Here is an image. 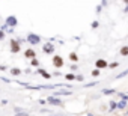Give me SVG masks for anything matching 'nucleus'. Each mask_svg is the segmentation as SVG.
Instances as JSON below:
<instances>
[{"label": "nucleus", "instance_id": "f257e3e1", "mask_svg": "<svg viewBox=\"0 0 128 116\" xmlns=\"http://www.w3.org/2000/svg\"><path fill=\"white\" fill-rule=\"evenodd\" d=\"M26 41H27L32 47H35V45H39V44L42 42V38H41V35H38V33H35V32H29L27 36H26Z\"/></svg>", "mask_w": 128, "mask_h": 116}, {"label": "nucleus", "instance_id": "f03ea898", "mask_svg": "<svg viewBox=\"0 0 128 116\" xmlns=\"http://www.w3.org/2000/svg\"><path fill=\"white\" fill-rule=\"evenodd\" d=\"M47 102H48V106H51V107H63L65 106V101H63L60 96H54V95H48L47 98Z\"/></svg>", "mask_w": 128, "mask_h": 116}, {"label": "nucleus", "instance_id": "7ed1b4c3", "mask_svg": "<svg viewBox=\"0 0 128 116\" xmlns=\"http://www.w3.org/2000/svg\"><path fill=\"white\" fill-rule=\"evenodd\" d=\"M9 51L12 54H18L21 51V42L17 38H11L9 39Z\"/></svg>", "mask_w": 128, "mask_h": 116}, {"label": "nucleus", "instance_id": "20e7f679", "mask_svg": "<svg viewBox=\"0 0 128 116\" xmlns=\"http://www.w3.org/2000/svg\"><path fill=\"white\" fill-rule=\"evenodd\" d=\"M41 48H42V53L47 54V56H54L56 54V45H54V42L47 41L45 44H42Z\"/></svg>", "mask_w": 128, "mask_h": 116}, {"label": "nucleus", "instance_id": "39448f33", "mask_svg": "<svg viewBox=\"0 0 128 116\" xmlns=\"http://www.w3.org/2000/svg\"><path fill=\"white\" fill-rule=\"evenodd\" d=\"M51 64H53L54 68L60 70V68L65 66V59H63L60 54H54V56H53V59H51Z\"/></svg>", "mask_w": 128, "mask_h": 116}, {"label": "nucleus", "instance_id": "423d86ee", "mask_svg": "<svg viewBox=\"0 0 128 116\" xmlns=\"http://www.w3.org/2000/svg\"><path fill=\"white\" fill-rule=\"evenodd\" d=\"M5 24L9 26V27H12V29H15V27L18 26V18H17L15 15H8V17L5 18Z\"/></svg>", "mask_w": 128, "mask_h": 116}, {"label": "nucleus", "instance_id": "0eeeda50", "mask_svg": "<svg viewBox=\"0 0 128 116\" xmlns=\"http://www.w3.org/2000/svg\"><path fill=\"white\" fill-rule=\"evenodd\" d=\"M24 59H27V60H32V59H36V51L32 48V47H27L26 50H24Z\"/></svg>", "mask_w": 128, "mask_h": 116}, {"label": "nucleus", "instance_id": "6e6552de", "mask_svg": "<svg viewBox=\"0 0 128 116\" xmlns=\"http://www.w3.org/2000/svg\"><path fill=\"white\" fill-rule=\"evenodd\" d=\"M74 94V90L72 89H57V90H54L51 95H54V96H68V95H72Z\"/></svg>", "mask_w": 128, "mask_h": 116}, {"label": "nucleus", "instance_id": "1a4fd4ad", "mask_svg": "<svg viewBox=\"0 0 128 116\" xmlns=\"http://www.w3.org/2000/svg\"><path fill=\"white\" fill-rule=\"evenodd\" d=\"M35 74L41 76V77H42V78H45V80H51V77H53V74H50L45 68H38V70L35 71Z\"/></svg>", "mask_w": 128, "mask_h": 116}, {"label": "nucleus", "instance_id": "9d476101", "mask_svg": "<svg viewBox=\"0 0 128 116\" xmlns=\"http://www.w3.org/2000/svg\"><path fill=\"white\" fill-rule=\"evenodd\" d=\"M95 68H98V70H106V68H108V60L107 59H96L95 60Z\"/></svg>", "mask_w": 128, "mask_h": 116}, {"label": "nucleus", "instance_id": "9b49d317", "mask_svg": "<svg viewBox=\"0 0 128 116\" xmlns=\"http://www.w3.org/2000/svg\"><path fill=\"white\" fill-rule=\"evenodd\" d=\"M118 94V89L114 88H104L101 89V95H116Z\"/></svg>", "mask_w": 128, "mask_h": 116}, {"label": "nucleus", "instance_id": "f8f14e48", "mask_svg": "<svg viewBox=\"0 0 128 116\" xmlns=\"http://www.w3.org/2000/svg\"><path fill=\"white\" fill-rule=\"evenodd\" d=\"M9 74H11L12 77H20V76L23 74V70H21V68H18V66H14V68H11V70H9Z\"/></svg>", "mask_w": 128, "mask_h": 116}, {"label": "nucleus", "instance_id": "ddd939ff", "mask_svg": "<svg viewBox=\"0 0 128 116\" xmlns=\"http://www.w3.org/2000/svg\"><path fill=\"white\" fill-rule=\"evenodd\" d=\"M68 59L72 62V64H78V53L77 51H71L68 54Z\"/></svg>", "mask_w": 128, "mask_h": 116}, {"label": "nucleus", "instance_id": "4468645a", "mask_svg": "<svg viewBox=\"0 0 128 116\" xmlns=\"http://www.w3.org/2000/svg\"><path fill=\"white\" fill-rule=\"evenodd\" d=\"M119 56L120 57H128V45H122L119 48Z\"/></svg>", "mask_w": 128, "mask_h": 116}, {"label": "nucleus", "instance_id": "2eb2a0df", "mask_svg": "<svg viewBox=\"0 0 128 116\" xmlns=\"http://www.w3.org/2000/svg\"><path fill=\"white\" fill-rule=\"evenodd\" d=\"M101 82H98V80H95V82H90V83H84L83 84V88L84 89H90V88H95V86H98Z\"/></svg>", "mask_w": 128, "mask_h": 116}, {"label": "nucleus", "instance_id": "dca6fc26", "mask_svg": "<svg viewBox=\"0 0 128 116\" xmlns=\"http://www.w3.org/2000/svg\"><path fill=\"white\" fill-rule=\"evenodd\" d=\"M108 112H114L116 108H118V101H114V100H110L108 101Z\"/></svg>", "mask_w": 128, "mask_h": 116}, {"label": "nucleus", "instance_id": "f3484780", "mask_svg": "<svg viewBox=\"0 0 128 116\" xmlns=\"http://www.w3.org/2000/svg\"><path fill=\"white\" fill-rule=\"evenodd\" d=\"M63 77H65L66 82H76V74H74V72H66Z\"/></svg>", "mask_w": 128, "mask_h": 116}, {"label": "nucleus", "instance_id": "a211bd4d", "mask_svg": "<svg viewBox=\"0 0 128 116\" xmlns=\"http://www.w3.org/2000/svg\"><path fill=\"white\" fill-rule=\"evenodd\" d=\"M126 107H128V101H124V100L118 101V108H119V110H125Z\"/></svg>", "mask_w": 128, "mask_h": 116}, {"label": "nucleus", "instance_id": "6ab92c4d", "mask_svg": "<svg viewBox=\"0 0 128 116\" xmlns=\"http://www.w3.org/2000/svg\"><path fill=\"white\" fill-rule=\"evenodd\" d=\"M126 76H128V68H126L125 71H122V72L116 74V76H114V78H116V80H120V78H124V77H126Z\"/></svg>", "mask_w": 128, "mask_h": 116}, {"label": "nucleus", "instance_id": "aec40b11", "mask_svg": "<svg viewBox=\"0 0 128 116\" xmlns=\"http://www.w3.org/2000/svg\"><path fill=\"white\" fill-rule=\"evenodd\" d=\"M90 76H92V77H95V78H98V77L101 76V70H98V68H94V70L90 71Z\"/></svg>", "mask_w": 128, "mask_h": 116}, {"label": "nucleus", "instance_id": "412c9836", "mask_svg": "<svg viewBox=\"0 0 128 116\" xmlns=\"http://www.w3.org/2000/svg\"><path fill=\"white\" fill-rule=\"evenodd\" d=\"M39 65H41V60H39V59H32V60H30V66L39 68Z\"/></svg>", "mask_w": 128, "mask_h": 116}, {"label": "nucleus", "instance_id": "4be33fe9", "mask_svg": "<svg viewBox=\"0 0 128 116\" xmlns=\"http://www.w3.org/2000/svg\"><path fill=\"white\" fill-rule=\"evenodd\" d=\"M98 27H100V21H98V20H94V21L90 23V29H92V30H96Z\"/></svg>", "mask_w": 128, "mask_h": 116}, {"label": "nucleus", "instance_id": "5701e85b", "mask_svg": "<svg viewBox=\"0 0 128 116\" xmlns=\"http://www.w3.org/2000/svg\"><path fill=\"white\" fill-rule=\"evenodd\" d=\"M119 66V62H116V60H113V62H108V70H116Z\"/></svg>", "mask_w": 128, "mask_h": 116}, {"label": "nucleus", "instance_id": "b1692460", "mask_svg": "<svg viewBox=\"0 0 128 116\" xmlns=\"http://www.w3.org/2000/svg\"><path fill=\"white\" fill-rule=\"evenodd\" d=\"M76 82L77 83H83L84 82V76L83 74H76Z\"/></svg>", "mask_w": 128, "mask_h": 116}, {"label": "nucleus", "instance_id": "393cba45", "mask_svg": "<svg viewBox=\"0 0 128 116\" xmlns=\"http://www.w3.org/2000/svg\"><path fill=\"white\" fill-rule=\"evenodd\" d=\"M116 95H119V98H120V100H124V101H128V94H125V92H118Z\"/></svg>", "mask_w": 128, "mask_h": 116}, {"label": "nucleus", "instance_id": "a878e982", "mask_svg": "<svg viewBox=\"0 0 128 116\" xmlns=\"http://www.w3.org/2000/svg\"><path fill=\"white\" fill-rule=\"evenodd\" d=\"M70 70H71V72L78 71V64H71V65H70Z\"/></svg>", "mask_w": 128, "mask_h": 116}, {"label": "nucleus", "instance_id": "bb28decb", "mask_svg": "<svg viewBox=\"0 0 128 116\" xmlns=\"http://www.w3.org/2000/svg\"><path fill=\"white\" fill-rule=\"evenodd\" d=\"M15 83H18V84H20V86H21V88H24V89H26V88H27V86H29V83H27V82H21V80H17V82H15Z\"/></svg>", "mask_w": 128, "mask_h": 116}, {"label": "nucleus", "instance_id": "cd10ccee", "mask_svg": "<svg viewBox=\"0 0 128 116\" xmlns=\"http://www.w3.org/2000/svg\"><path fill=\"white\" fill-rule=\"evenodd\" d=\"M14 116H29V112L23 110V112H18V113H14Z\"/></svg>", "mask_w": 128, "mask_h": 116}, {"label": "nucleus", "instance_id": "c85d7f7f", "mask_svg": "<svg viewBox=\"0 0 128 116\" xmlns=\"http://www.w3.org/2000/svg\"><path fill=\"white\" fill-rule=\"evenodd\" d=\"M95 12H96L98 15L102 12V5H101V3H100V5H96V8H95Z\"/></svg>", "mask_w": 128, "mask_h": 116}, {"label": "nucleus", "instance_id": "c756f323", "mask_svg": "<svg viewBox=\"0 0 128 116\" xmlns=\"http://www.w3.org/2000/svg\"><path fill=\"white\" fill-rule=\"evenodd\" d=\"M5 38H6V32H3L2 29H0V41H3Z\"/></svg>", "mask_w": 128, "mask_h": 116}, {"label": "nucleus", "instance_id": "7c9ffc66", "mask_svg": "<svg viewBox=\"0 0 128 116\" xmlns=\"http://www.w3.org/2000/svg\"><path fill=\"white\" fill-rule=\"evenodd\" d=\"M0 80H2V82H5V83H12V82H11V78H6L5 76H2V77H0Z\"/></svg>", "mask_w": 128, "mask_h": 116}, {"label": "nucleus", "instance_id": "2f4dec72", "mask_svg": "<svg viewBox=\"0 0 128 116\" xmlns=\"http://www.w3.org/2000/svg\"><path fill=\"white\" fill-rule=\"evenodd\" d=\"M38 102H39L41 106H45V104H48V102H47V100H44V98H39V100H38Z\"/></svg>", "mask_w": 128, "mask_h": 116}, {"label": "nucleus", "instance_id": "473e14b6", "mask_svg": "<svg viewBox=\"0 0 128 116\" xmlns=\"http://www.w3.org/2000/svg\"><path fill=\"white\" fill-rule=\"evenodd\" d=\"M32 72H33V71H32L30 68H26V70H23V74H27V76H29V74H32Z\"/></svg>", "mask_w": 128, "mask_h": 116}, {"label": "nucleus", "instance_id": "72a5a7b5", "mask_svg": "<svg viewBox=\"0 0 128 116\" xmlns=\"http://www.w3.org/2000/svg\"><path fill=\"white\" fill-rule=\"evenodd\" d=\"M54 77H62V76H65V74H62L60 71H54V74H53Z\"/></svg>", "mask_w": 128, "mask_h": 116}, {"label": "nucleus", "instance_id": "f704fd0d", "mask_svg": "<svg viewBox=\"0 0 128 116\" xmlns=\"http://www.w3.org/2000/svg\"><path fill=\"white\" fill-rule=\"evenodd\" d=\"M101 5H102V8H107L108 2H107V0H101Z\"/></svg>", "mask_w": 128, "mask_h": 116}, {"label": "nucleus", "instance_id": "c9c22d12", "mask_svg": "<svg viewBox=\"0 0 128 116\" xmlns=\"http://www.w3.org/2000/svg\"><path fill=\"white\" fill-rule=\"evenodd\" d=\"M23 110H24V108H21V107H15V108H14V112H15V113H18V112H23Z\"/></svg>", "mask_w": 128, "mask_h": 116}, {"label": "nucleus", "instance_id": "e433bc0d", "mask_svg": "<svg viewBox=\"0 0 128 116\" xmlns=\"http://www.w3.org/2000/svg\"><path fill=\"white\" fill-rule=\"evenodd\" d=\"M6 70H8L6 65H0V71H6Z\"/></svg>", "mask_w": 128, "mask_h": 116}, {"label": "nucleus", "instance_id": "4c0bfd02", "mask_svg": "<svg viewBox=\"0 0 128 116\" xmlns=\"http://www.w3.org/2000/svg\"><path fill=\"white\" fill-rule=\"evenodd\" d=\"M0 104H2V106H6V104H8V100H2V101H0Z\"/></svg>", "mask_w": 128, "mask_h": 116}, {"label": "nucleus", "instance_id": "58836bf2", "mask_svg": "<svg viewBox=\"0 0 128 116\" xmlns=\"http://www.w3.org/2000/svg\"><path fill=\"white\" fill-rule=\"evenodd\" d=\"M124 14H128V5H125V8H124Z\"/></svg>", "mask_w": 128, "mask_h": 116}, {"label": "nucleus", "instance_id": "ea45409f", "mask_svg": "<svg viewBox=\"0 0 128 116\" xmlns=\"http://www.w3.org/2000/svg\"><path fill=\"white\" fill-rule=\"evenodd\" d=\"M17 39H18V41H20V42H21V44H23V42H24V39H23V38H21V36H17Z\"/></svg>", "mask_w": 128, "mask_h": 116}, {"label": "nucleus", "instance_id": "a19ab883", "mask_svg": "<svg viewBox=\"0 0 128 116\" xmlns=\"http://www.w3.org/2000/svg\"><path fill=\"white\" fill-rule=\"evenodd\" d=\"M122 3H125V5H128V0H120Z\"/></svg>", "mask_w": 128, "mask_h": 116}, {"label": "nucleus", "instance_id": "79ce46f5", "mask_svg": "<svg viewBox=\"0 0 128 116\" xmlns=\"http://www.w3.org/2000/svg\"><path fill=\"white\" fill-rule=\"evenodd\" d=\"M88 116H95V114L94 113H88Z\"/></svg>", "mask_w": 128, "mask_h": 116}, {"label": "nucleus", "instance_id": "37998d69", "mask_svg": "<svg viewBox=\"0 0 128 116\" xmlns=\"http://www.w3.org/2000/svg\"><path fill=\"white\" fill-rule=\"evenodd\" d=\"M68 116H72V114H68Z\"/></svg>", "mask_w": 128, "mask_h": 116}, {"label": "nucleus", "instance_id": "c03bdc74", "mask_svg": "<svg viewBox=\"0 0 128 116\" xmlns=\"http://www.w3.org/2000/svg\"><path fill=\"white\" fill-rule=\"evenodd\" d=\"M0 92H2V89H0Z\"/></svg>", "mask_w": 128, "mask_h": 116}]
</instances>
